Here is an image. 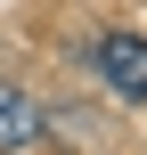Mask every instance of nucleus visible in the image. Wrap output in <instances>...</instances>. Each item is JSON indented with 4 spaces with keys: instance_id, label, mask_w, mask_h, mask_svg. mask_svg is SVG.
I'll return each instance as SVG.
<instances>
[{
    "instance_id": "f257e3e1",
    "label": "nucleus",
    "mask_w": 147,
    "mask_h": 155,
    "mask_svg": "<svg viewBox=\"0 0 147 155\" xmlns=\"http://www.w3.org/2000/svg\"><path fill=\"white\" fill-rule=\"evenodd\" d=\"M90 65H98L131 106H147V33H98V41H90Z\"/></svg>"
},
{
    "instance_id": "f03ea898",
    "label": "nucleus",
    "mask_w": 147,
    "mask_h": 155,
    "mask_svg": "<svg viewBox=\"0 0 147 155\" xmlns=\"http://www.w3.org/2000/svg\"><path fill=\"white\" fill-rule=\"evenodd\" d=\"M41 139H49V114L16 82H0V155H25V147H41Z\"/></svg>"
}]
</instances>
